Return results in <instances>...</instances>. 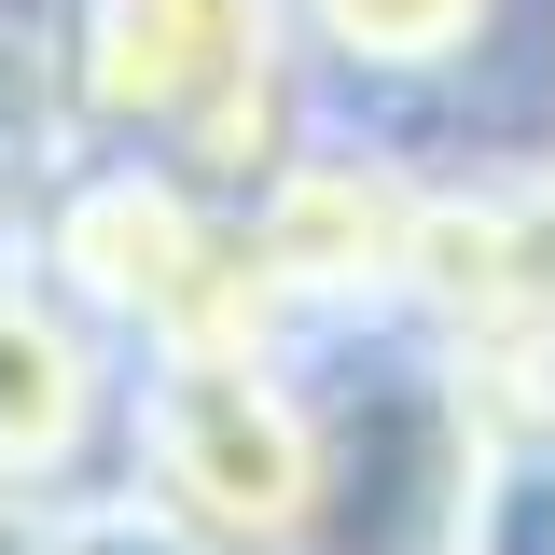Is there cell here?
<instances>
[{"label":"cell","mask_w":555,"mask_h":555,"mask_svg":"<svg viewBox=\"0 0 555 555\" xmlns=\"http://www.w3.org/2000/svg\"><path fill=\"white\" fill-rule=\"evenodd\" d=\"M28 555H222V542L181 528L167 500H139V486L112 473V486H83L69 514H42V542H28Z\"/></svg>","instance_id":"cell-6"},{"label":"cell","mask_w":555,"mask_h":555,"mask_svg":"<svg viewBox=\"0 0 555 555\" xmlns=\"http://www.w3.org/2000/svg\"><path fill=\"white\" fill-rule=\"evenodd\" d=\"M250 222H264V264H278V292H292L320 361L334 347H403L416 250H430V139L320 112L306 153L250 195Z\"/></svg>","instance_id":"cell-4"},{"label":"cell","mask_w":555,"mask_h":555,"mask_svg":"<svg viewBox=\"0 0 555 555\" xmlns=\"http://www.w3.org/2000/svg\"><path fill=\"white\" fill-rule=\"evenodd\" d=\"M28 250H42V278L98 334L126 347V375H153V361H320L306 320H292V292H278V264H264L250 195L69 153V181H56Z\"/></svg>","instance_id":"cell-2"},{"label":"cell","mask_w":555,"mask_h":555,"mask_svg":"<svg viewBox=\"0 0 555 555\" xmlns=\"http://www.w3.org/2000/svg\"><path fill=\"white\" fill-rule=\"evenodd\" d=\"M278 14H292V42L320 69V112L459 139V112L486 98V69L528 42L542 0H278Z\"/></svg>","instance_id":"cell-5"},{"label":"cell","mask_w":555,"mask_h":555,"mask_svg":"<svg viewBox=\"0 0 555 555\" xmlns=\"http://www.w3.org/2000/svg\"><path fill=\"white\" fill-rule=\"evenodd\" d=\"M126 486L222 555H334L347 430L320 361H153L126 389Z\"/></svg>","instance_id":"cell-3"},{"label":"cell","mask_w":555,"mask_h":555,"mask_svg":"<svg viewBox=\"0 0 555 555\" xmlns=\"http://www.w3.org/2000/svg\"><path fill=\"white\" fill-rule=\"evenodd\" d=\"M69 153L264 195L320 126V69L278 0H42Z\"/></svg>","instance_id":"cell-1"}]
</instances>
